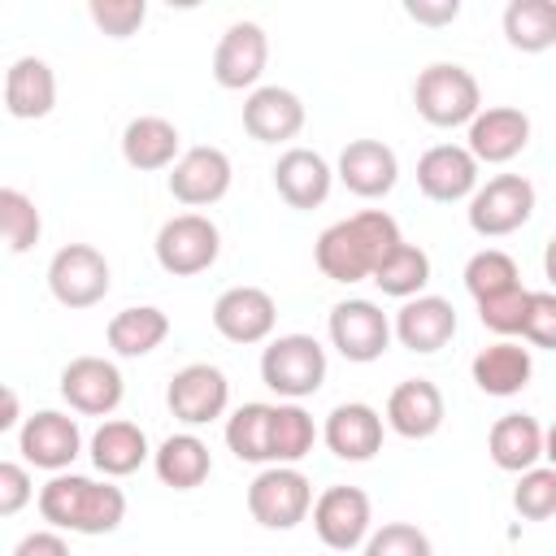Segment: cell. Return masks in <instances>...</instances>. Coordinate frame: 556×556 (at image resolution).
<instances>
[{"instance_id": "4dcf8cb0", "label": "cell", "mask_w": 556, "mask_h": 556, "mask_svg": "<svg viewBox=\"0 0 556 556\" xmlns=\"http://www.w3.org/2000/svg\"><path fill=\"white\" fill-rule=\"evenodd\" d=\"M165 334H169V317H165L156 304H130V308L113 313L109 326H104L109 348H113L117 356H126V361L156 352V348L165 343Z\"/></svg>"}, {"instance_id": "f1b7e54d", "label": "cell", "mask_w": 556, "mask_h": 556, "mask_svg": "<svg viewBox=\"0 0 556 556\" xmlns=\"http://www.w3.org/2000/svg\"><path fill=\"white\" fill-rule=\"evenodd\" d=\"M148 456H152L148 434H143L135 421H126V417H109V421H100V430L91 434V465H96L104 478H126V473H135Z\"/></svg>"}, {"instance_id": "5b68a950", "label": "cell", "mask_w": 556, "mask_h": 556, "mask_svg": "<svg viewBox=\"0 0 556 556\" xmlns=\"http://www.w3.org/2000/svg\"><path fill=\"white\" fill-rule=\"evenodd\" d=\"M534 204H539V195L526 174H495V178L478 182L469 195V208H465L469 230L482 239H504L530 222Z\"/></svg>"}, {"instance_id": "d4e9b609", "label": "cell", "mask_w": 556, "mask_h": 556, "mask_svg": "<svg viewBox=\"0 0 556 556\" xmlns=\"http://www.w3.org/2000/svg\"><path fill=\"white\" fill-rule=\"evenodd\" d=\"M56 104V74L43 56H17L4 70V109L17 122L48 117Z\"/></svg>"}, {"instance_id": "d6986e66", "label": "cell", "mask_w": 556, "mask_h": 556, "mask_svg": "<svg viewBox=\"0 0 556 556\" xmlns=\"http://www.w3.org/2000/svg\"><path fill=\"white\" fill-rule=\"evenodd\" d=\"M391 334L408 352L430 356V352H439V348L452 343V334H456V308L443 295H413V300L400 304V313L391 321Z\"/></svg>"}, {"instance_id": "52a82bcc", "label": "cell", "mask_w": 556, "mask_h": 556, "mask_svg": "<svg viewBox=\"0 0 556 556\" xmlns=\"http://www.w3.org/2000/svg\"><path fill=\"white\" fill-rule=\"evenodd\" d=\"M113 274L100 248L91 243H65L48 261V291L61 308H91L109 295Z\"/></svg>"}, {"instance_id": "bcb514c9", "label": "cell", "mask_w": 556, "mask_h": 556, "mask_svg": "<svg viewBox=\"0 0 556 556\" xmlns=\"http://www.w3.org/2000/svg\"><path fill=\"white\" fill-rule=\"evenodd\" d=\"M17 421H22V400H17V391H13V387H4V382H0V434H4V430H13Z\"/></svg>"}, {"instance_id": "f6af8a7d", "label": "cell", "mask_w": 556, "mask_h": 556, "mask_svg": "<svg viewBox=\"0 0 556 556\" xmlns=\"http://www.w3.org/2000/svg\"><path fill=\"white\" fill-rule=\"evenodd\" d=\"M13 556H70V543L61 539V530H30L17 539Z\"/></svg>"}, {"instance_id": "4fadbf2b", "label": "cell", "mask_w": 556, "mask_h": 556, "mask_svg": "<svg viewBox=\"0 0 556 556\" xmlns=\"http://www.w3.org/2000/svg\"><path fill=\"white\" fill-rule=\"evenodd\" d=\"M230 178H235L230 156L213 143H200V148L178 152V161L169 165V195L187 208H204L230 191Z\"/></svg>"}, {"instance_id": "603a6c76", "label": "cell", "mask_w": 556, "mask_h": 556, "mask_svg": "<svg viewBox=\"0 0 556 556\" xmlns=\"http://www.w3.org/2000/svg\"><path fill=\"white\" fill-rule=\"evenodd\" d=\"M330 187H334V169L313 148H287L274 161V191L291 208H317V204H326Z\"/></svg>"}, {"instance_id": "f546056e", "label": "cell", "mask_w": 556, "mask_h": 556, "mask_svg": "<svg viewBox=\"0 0 556 556\" xmlns=\"http://www.w3.org/2000/svg\"><path fill=\"white\" fill-rule=\"evenodd\" d=\"M152 469L165 486L174 491H195L208 473H213V456H208V443L191 430H178L169 439H161V447L152 452Z\"/></svg>"}, {"instance_id": "83f0119b", "label": "cell", "mask_w": 556, "mask_h": 556, "mask_svg": "<svg viewBox=\"0 0 556 556\" xmlns=\"http://www.w3.org/2000/svg\"><path fill=\"white\" fill-rule=\"evenodd\" d=\"M486 452H491L495 469L526 473L543 460V426L530 413H504V417H495V426L486 434Z\"/></svg>"}, {"instance_id": "8fae6325", "label": "cell", "mask_w": 556, "mask_h": 556, "mask_svg": "<svg viewBox=\"0 0 556 556\" xmlns=\"http://www.w3.org/2000/svg\"><path fill=\"white\" fill-rule=\"evenodd\" d=\"M17 452L26 465L35 469H48V473H65L78 452H83V430L70 413H56V408H39L35 417H22V430H17Z\"/></svg>"}, {"instance_id": "7c38bea8", "label": "cell", "mask_w": 556, "mask_h": 556, "mask_svg": "<svg viewBox=\"0 0 556 556\" xmlns=\"http://www.w3.org/2000/svg\"><path fill=\"white\" fill-rule=\"evenodd\" d=\"M165 404L169 413L182 421V426H208L226 413L230 404V382L217 365L208 361H195V365H182L174 378H169V391H165Z\"/></svg>"}, {"instance_id": "9c48e42d", "label": "cell", "mask_w": 556, "mask_h": 556, "mask_svg": "<svg viewBox=\"0 0 556 556\" xmlns=\"http://www.w3.org/2000/svg\"><path fill=\"white\" fill-rule=\"evenodd\" d=\"M330 343L343 361L369 365L391 348V317L374 300H339L326 317Z\"/></svg>"}, {"instance_id": "1f68e13d", "label": "cell", "mask_w": 556, "mask_h": 556, "mask_svg": "<svg viewBox=\"0 0 556 556\" xmlns=\"http://www.w3.org/2000/svg\"><path fill=\"white\" fill-rule=\"evenodd\" d=\"M317 443V426L300 404L269 408V465H300Z\"/></svg>"}, {"instance_id": "cb8c5ba5", "label": "cell", "mask_w": 556, "mask_h": 556, "mask_svg": "<svg viewBox=\"0 0 556 556\" xmlns=\"http://www.w3.org/2000/svg\"><path fill=\"white\" fill-rule=\"evenodd\" d=\"M443 391L430 378H404L391 395H387V417L382 426H391L400 439H430L443 426Z\"/></svg>"}, {"instance_id": "ab89813d", "label": "cell", "mask_w": 556, "mask_h": 556, "mask_svg": "<svg viewBox=\"0 0 556 556\" xmlns=\"http://www.w3.org/2000/svg\"><path fill=\"white\" fill-rule=\"evenodd\" d=\"M87 17L96 22V30H104L109 39H130L143 22H148V4L143 0H91Z\"/></svg>"}, {"instance_id": "7bdbcfd3", "label": "cell", "mask_w": 556, "mask_h": 556, "mask_svg": "<svg viewBox=\"0 0 556 556\" xmlns=\"http://www.w3.org/2000/svg\"><path fill=\"white\" fill-rule=\"evenodd\" d=\"M30 469L17 460H0V517H17L30 504Z\"/></svg>"}, {"instance_id": "8d00e7d4", "label": "cell", "mask_w": 556, "mask_h": 556, "mask_svg": "<svg viewBox=\"0 0 556 556\" xmlns=\"http://www.w3.org/2000/svg\"><path fill=\"white\" fill-rule=\"evenodd\" d=\"M513 287H521V269H517V261L508 252L482 248V252H473L465 261V291L473 295V304H482V300H491L500 291H513Z\"/></svg>"}, {"instance_id": "484cf974", "label": "cell", "mask_w": 556, "mask_h": 556, "mask_svg": "<svg viewBox=\"0 0 556 556\" xmlns=\"http://www.w3.org/2000/svg\"><path fill=\"white\" fill-rule=\"evenodd\" d=\"M178 148H182V135L169 117H156V113H143V117H130L126 130H122V156L130 169L139 174H156V169H169L178 161Z\"/></svg>"}, {"instance_id": "f35d334b", "label": "cell", "mask_w": 556, "mask_h": 556, "mask_svg": "<svg viewBox=\"0 0 556 556\" xmlns=\"http://www.w3.org/2000/svg\"><path fill=\"white\" fill-rule=\"evenodd\" d=\"M361 556H434L426 530H417L413 521H387L378 530H369V539L361 543Z\"/></svg>"}, {"instance_id": "ac0fdd59", "label": "cell", "mask_w": 556, "mask_h": 556, "mask_svg": "<svg viewBox=\"0 0 556 556\" xmlns=\"http://www.w3.org/2000/svg\"><path fill=\"white\" fill-rule=\"evenodd\" d=\"M334 178H339L352 195H361V200H382V195H391V187L400 182V161H395V152H391L382 139H352V143L339 152Z\"/></svg>"}, {"instance_id": "7402d4cb", "label": "cell", "mask_w": 556, "mask_h": 556, "mask_svg": "<svg viewBox=\"0 0 556 556\" xmlns=\"http://www.w3.org/2000/svg\"><path fill=\"white\" fill-rule=\"evenodd\" d=\"M243 130L256 143H287L304 130V100L291 87H252L243 100Z\"/></svg>"}, {"instance_id": "74e56055", "label": "cell", "mask_w": 556, "mask_h": 556, "mask_svg": "<svg viewBox=\"0 0 556 556\" xmlns=\"http://www.w3.org/2000/svg\"><path fill=\"white\" fill-rule=\"evenodd\" d=\"M513 508L526 521H547L556 513V469H547V465L526 469L517 491H513Z\"/></svg>"}, {"instance_id": "30bf717a", "label": "cell", "mask_w": 556, "mask_h": 556, "mask_svg": "<svg viewBox=\"0 0 556 556\" xmlns=\"http://www.w3.org/2000/svg\"><path fill=\"white\" fill-rule=\"evenodd\" d=\"M313 530L317 539L330 547V552H352L369 539L374 530V504L361 486H326L317 500H313Z\"/></svg>"}, {"instance_id": "60d3db41", "label": "cell", "mask_w": 556, "mask_h": 556, "mask_svg": "<svg viewBox=\"0 0 556 556\" xmlns=\"http://www.w3.org/2000/svg\"><path fill=\"white\" fill-rule=\"evenodd\" d=\"M526 300H530V291H526V287L500 291V295H491V300H482V304H478V321H482L491 334H500V339H513V334H521Z\"/></svg>"}, {"instance_id": "d6a6232c", "label": "cell", "mask_w": 556, "mask_h": 556, "mask_svg": "<svg viewBox=\"0 0 556 556\" xmlns=\"http://www.w3.org/2000/svg\"><path fill=\"white\" fill-rule=\"evenodd\" d=\"M504 39L517 52H547L556 43V4L552 0H513L504 9Z\"/></svg>"}, {"instance_id": "ee69618b", "label": "cell", "mask_w": 556, "mask_h": 556, "mask_svg": "<svg viewBox=\"0 0 556 556\" xmlns=\"http://www.w3.org/2000/svg\"><path fill=\"white\" fill-rule=\"evenodd\" d=\"M404 13L421 26H447L460 17V0H404Z\"/></svg>"}, {"instance_id": "836d02e7", "label": "cell", "mask_w": 556, "mask_h": 556, "mask_svg": "<svg viewBox=\"0 0 556 556\" xmlns=\"http://www.w3.org/2000/svg\"><path fill=\"white\" fill-rule=\"evenodd\" d=\"M382 295H395V300H413V295H426V282H430V256L417 248V243H400L374 274Z\"/></svg>"}, {"instance_id": "4316f807", "label": "cell", "mask_w": 556, "mask_h": 556, "mask_svg": "<svg viewBox=\"0 0 556 556\" xmlns=\"http://www.w3.org/2000/svg\"><path fill=\"white\" fill-rule=\"evenodd\" d=\"M469 374L482 395H517L534 378V356H530V348H521L513 339H495L473 356Z\"/></svg>"}, {"instance_id": "44dd1931", "label": "cell", "mask_w": 556, "mask_h": 556, "mask_svg": "<svg viewBox=\"0 0 556 556\" xmlns=\"http://www.w3.org/2000/svg\"><path fill=\"white\" fill-rule=\"evenodd\" d=\"M417 187L439 204L469 200L478 187V161L465 152V143H434L417 161Z\"/></svg>"}, {"instance_id": "6da1fadb", "label": "cell", "mask_w": 556, "mask_h": 556, "mask_svg": "<svg viewBox=\"0 0 556 556\" xmlns=\"http://www.w3.org/2000/svg\"><path fill=\"white\" fill-rule=\"evenodd\" d=\"M404 243L400 226L391 213L382 208H361L343 222H330L317 243H313V261L330 282H361L369 278L395 248Z\"/></svg>"}, {"instance_id": "2e32d148", "label": "cell", "mask_w": 556, "mask_h": 556, "mask_svg": "<svg viewBox=\"0 0 556 556\" xmlns=\"http://www.w3.org/2000/svg\"><path fill=\"white\" fill-rule=\"evenodd\" d=\"M269 61V39L256 22H230L213 48V78L226 91H243L256 87Z\"/></svg>"}, {"instance_id": "b9f144b4", "label": "cell", "mask_w": 556, "mask_h": 556, "mask_svg": "<svg viewBox=\"0 0 556 556\" xmlns=\"http://www.w3.org/2000/svg\"><path fill=\"white\" fill-rule=\"evenodd\" d=\"M521 339L534 348H556V295L552 291H530L526 317H521Z\"/></svg>"}, {"instance_id": "d590c367", "label": "cell", "mask_w": 556, "mask_h": 556, "mask_svg": "<svg viewBox=\"0 0 556 556\" xmlns=\"http://www.w3.org/2000/svg\"><path fill=\"white\" fill-rule=\"evenodd\" d=\"M43 235V217L35 208V200L17 187H0V248L4 252H30Z\"/></svg>"}, {"instance_id": "ba28073f", "label": "cell", "mask_w": 556, "mask_h": 556, "mask_svg": "<svg viewBox=\"0 0 556 556\" xmlns=\"http://www.w3.org/2000/svg\"><path fill=\"white\" fill-rule=\"evenodd\" d=\"M156 265L174 278H191V274H204L217 252H222V230L204 217V213H178L169 222H161L156 230Z\"/></svg>"}, {"instance_id": "5bb4252c", "label": "cell", "mask_w": 556, "mask_h": 556, "mask_svg": "<svg viewBox=\"0 0 556 556\" xmlns=\"http://www.w3.org/2000/svg\"><path fill=\"white\" fill-rule=\"evenodd\" d=\"M126 395V378L104 356H74L61 369V400L83 417H109Z\"/></svg>"}, {"instance_id": "ffe728a7", "label": "cell", "mask_w": 556, "mask_h": 556, "mask_svg": "<svg viewBox=\"0 0 556 556\" xmlns=\"http://www.w3.org/2000/svg\"><path fill=\"white\" fill-rule=\"evenodd\" d=\"M321 439H326V447L339 460H356V465L361 460H374L382 452V413L374 404H361V400L334 404L326 413Z\"/></svg>"}, {"instance_id": "9a60e30c", "label": "cell", "mask_w": 556, "mask_h": 556, "mask_svg": "<svg viewBox=\"0 0 556 556\" xmlns=\"http://www.w3.org/2000/svg\"><path fill=\"white\" fill-rule=\"evenodd\" d=\"M278 304L265 287H226L213 300V330L226 343H265L274 334Z\"/></svg>"}, {"instance_id": "8992f818", "label": "cell", "mask_w": 556, "mask_h": 556, "mask_svg": "<svg viewBox=\"0 0 556 556\" xmlns=\"http://www.w3.org/2000/svg\"><path fill=\"white\" fill-rule=\"evenodd\" d=\"M313 508V482L295 465H269L248 482V513L265 530H295Z\"/></svg>"}, {"instance_id": "e575fe53", "label": "cell", "mask_w": 556, "mask_h": 556, "mask_svg": "<svg viewBox=\"0 0 556 556\" xmlns=\"http://www.w3.org/2000/svg\"><path fill=\"white\" fill-rule=\"evenodd\" d=\"M269 408L274 404H239L226 417V447L248 465H269Z\"/></svg>"}, {"instance_id": "7a4b0ae2", "label": "cell", "mask_w": 556, "mask_h": 556, "mask_svg": "<svg viewBox=\"0 0 556 556\" xmlns=\"http://www.w3.org/2000/svg\"><path fill=\"white\" fill-rule=\"evenodd\" d=\"M39 517L70 534H113L126 521V491L109 478L100 482L87 473H52L39 486Z\"/></svg>"}, {"instance_id": "3957f363", "label": "cell", "mask_w": 556, "mask_h": 556, "mask_svg": "<svg viewBox=\"0 0 556 556\" xmlns=\"http://www.w3.org/2000/svg\"><path fill=\"white\" fill-rule=\"evenodd\" d=\"M413 104L430 126L452 130V126L473 122V113L482 109V91H478V78L465 65L434 61L413 78Z\"/></svg>"}, {"instance_id": "e0dca14e", "label": "cell", "mask_w": 556, "mask_h": 556, "mask_svg": "<svg viewBox=\"0 0 556 556\" xmlns=\"http://www.w3.org/2000/svg\"><path fill=\"white\" fill-rule=\"evenodd\" d=\"M530 148V117L513 104H491V109H478L473 122H469V139H465V152L478 161V165H504L513 156H521Z\"/></svg>"}, {"instance_id": "277c9868", "label": "cell", "mask_w": 556, "mask_h": 556, "mask_svg": "<svg viewBox=\"0 0 556 556\" xmlns=\"http://www.w3.org/2000/svg\"><path fill=\"white\" fill-rule=\"evenodd\" d=\"M261 382L300 404L304 395H317L326 382V348L313 334H278L261 352Z\"/></svg>"}]
</instances>
